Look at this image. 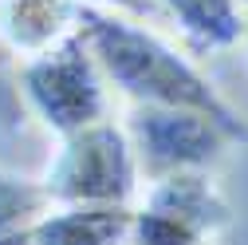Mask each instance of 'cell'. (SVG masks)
<instances>
[{"mask_svg":"<svg viewBox=\"0 0 248 245\" xmlns=\"http://www.w3.org/2000/svg\"><path fill=\"white\" fill-rule=\"evenodd\" d=\"M79 36L91 48L95 64L103 68L110 91L122 95L130 107L201 111L244 139V122L236 119V111L221 99V91L201 75L193 59L158 32V24L83 4Z\"/></svg>","mask_w":248,"mask_h":245,"instance_id":"cell-1","label":"cell"},{"mask_svg":"<svg viewBox=\"0 0 248 245\" xmlns=\"http://www.w3.org/2000/svg\"><path fill=\"white\" fill-rule=\"evenodd\" d=\"M142 162L126 127L114 119L55 139L40 174L51 206H134L142 194Z\"/></svg>","mask_w":248,"mask_h":245,"instance_id":"cell-2","label":"cell"},{"mask_svg":"<svg viewBox=\"0 0 248 245\" xmlns=\"http://www.w3.org/2000/svg\"><path fill=\"white\" fill-rule=\"evenodd\" d=\"M16 91L24 107L32 111V119H40V127H47L55 139L110 119V83L95 64L91 48L83 44V36L44 55L20 59Z\"/></svg>","mask_w":248,"mask_h":245,"instance_id":"cell-3","label":"cell"},{"mask_svg":"<svg viewBox=\"0 0 248 245\" xmlns=\"http://www.w3.org/2000/svg\"><path fill=\"white\" fill-rule=\"evenodd\" d=\"M225 198L205 170H177L142 182L130 245H201L225 222Z\"/></svg>","mask_w":248,"mask_h":245,"instance_id":"cell-4","label":"cell"},{"mask_svg":"<svg viewBox=\"0 0 248 245\" xmlns=\"http://www.w3.org/2000/svg\"><path fill=\"white\" fill-rule=\"evenodd\" d=\"M122 127L134 142L146 178L177 170H209L225 155L229 142H240V135H232L213 115L181 107H130Z\"/></svg>","mask_w":248,"mask_h":245,"instance_id":"cell-5","label":"cell"},{"mask_svg":"<svg viewBox=\"0 0 248 245\" xmlns=\"http://www.w3.org/2000/svg\"><path fill=\"white\" fill-rule=\"evenodd\" d=\"M83 0H0V44L16 59L44 55L79 36Z\"/></svg>","mask_w":248,"mask_h":245,"instance_id":"cell-6","label":"cell"},{"mask_svg":"<svg viewBox=\"0 0 248 245\" xmlns=\"http://www.w3.org/2000/svg\"><path fill=\"white\" fill-rule=\"evenodd\" d=\"M162 20L193 52H229L248 36V0H154Z\"/></svg>","mask_w":248,"mask_h":245,"instance_id":"cell-7","label":"cell"},{"mask_svg":"<svg viewBox=\"0 0 248 245\" xmlns=\"http://www.w3.org/2000/svg\"><path fill=\"white\" fill-rule=\"evenodd\" d=\"M134 206H47L32 245H130Z\"/></svg>","mask_w":248,"mask_h":245,"instance_id":"cell-8","label":"cell"},{"mask_svg":"<svg viewBox=\"0 0 248 245\" xmlns=\"http://www.w3.org/2000/svg\"><path fill=\"white\" fill-rule=\"evenodd\" d=\"M51 198L40 178H20L0 170V245H32V226L44 218Z\"/></svg>","mask_w":248,"mask_h":245,"instance_id":"cell-9","label":"cell"},{"mask_svg":"<svg viewBox=\"0 0 248 245\" xmlns=\"http://www.w3.org/2000/svg\"><path fill=\"white\" fill-rule=\"evenodd\" d=\"M83 4H95V8H107V12H118V16H134V20H162L158 4L154 0H83Z\"/></svg>","mask_w":248,"mask_h":245,"instance_id":"cell-10","label":"cell"},{"mask_svg":"<svg viewBox=\"0 0 248 245\" xmlns=\"http://www.w3.org/2000/svg\"><path fill=\"white\" fill-rule=\"evenodd\" d=\"M244 40H248V36H244Z\"/></svg>","mask_w":248,"mask_h":245,"instance_id":"cell-11","label":"cell"}]
</instances>
